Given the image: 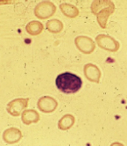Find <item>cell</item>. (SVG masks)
<instances>
[{
	"mask_svg": "<svg viewBox=\"0 0 127 146\" xmlns=\"http://www.w3.org/2000/svg\"><path fill=\"white\" fill-rule=\"evenodd\" d=\"M55 85L58 90L66 94L76 93L82 86V78L71 72H64L58 75L55 79Z\"/></svg>",
	"mask_w": 127,
	"mask_h": 146,
	"instance_id": "obj_1",
	"label": "cell"
},
{
	"mask_svg": "<svg viewBox=\"0 0 127 146\" xmlns=\"http://www.w3.org/2000/svg\"><path fill=\"white\" fill-rule=\"evenodd\" d=\"M91 13L97 16L99 26L104 29L107 27L109 17L115 12V5L111 0H95L91 4Z\"/></svg>",
	"mask_w": 127,
	"mask_h": 146,
	"instance_id": "obj_2",
	"label": "cell"
},
{
	"mask_svg": "<svg viewBox=\"0 0 127 146\" xmlns=\"http://www.w3.org/2000/svg\"><path fill=\"white\" fill-rule=\"evenodd\" d=\"M96 42L100 48L110 52H113V53L118 51V49L120 48V43L118 41L108 35H98L96 37Z\"/></svg>",
	"mask_w": 127,
	"mask_h": 146,
	"instance_id": "obj_3",
	"label": "cell"
},
{
	"mask_svg": "<svg viewBox=\"0 0 127 146\" xmlns=\"http://www.w3.org/2000/svg\"><path fill=\"white\" fill-rule=\"evenodd\" d=\"M56 12V6L51 1L39 2L34 8V15L39 19H47Z\"/></svg>",
	"mask_w": 127,
	"mask_h": 146,
	"instance_id": "obj_4",
	"label": "cell"
},
{
	"mask_svg": "<svg viewBox=\"0 0 127 146\" xmlns=\"http://www.w3.org/2000/svg\"><path fill=\"white\" fill-rule=\"evenodd\" d=\"M30 99L29 98H18L13 100L7 104L6 110L8 113L12 116L18 117L22 114V113L26 110L28 106Z\"/></svg>",
	"mask_w": 127,
	"mask_h": 146,
	"instance_id": "obj_5",
	"label": "cell"
},
{
	"mask_svg": "<svg viewBox=\"0 0 127 146\" xmlns=\"http://www.w3.org/2000/svg\"><path fill=\"white\" fill-rule=\"evenodd\" d=\"M76 47L78 48L82 53L89 55L96 49V43L95 41L89 36L85 35H79L75 39Z\"/></svg>",
	"mask_w": 127,
	"mask_h": 146,
	"instance_id": "obj_6",
	"label": "cell"
},
{
	"mask_svg": "<svg viewBox=\"0 0 127 146\" xmlns=\"http://www.w3.org/2000/svg\"><path fill=\"white\" fill-rule=\"evenodd\" d=\"M37 107L39 111L45 113L55 112L58 107L57 100L51 96H42L38 100Z\"/></svg>",
	"mask_w": 127,
	"mask_h": 146,
	"instance_id": "obj_7",
	"label": "cell"
},
{
	"mask_svg": "<svg viewBox=\"0 0 127 146\" xmlns=\"http://www.w3.org/2000/svg\"><path fill=\"white\" fill-rule=\"evenodd\" d=\"M23 137L21 130L15 127H11L6 129L2 135V138L5 143L8 144H14L18 143Z\"/></svg>",
	"mask_w": 127,
	"mask_h": 146,
	"instance_id": "obj_8",
	"label": "cell"
},
{
	"mask_svg": "<svg viewBox=\"0 0 127 146\" xmlns=\"http://www.w3.org/2000/svg\"><path fill=\"white\" fill-rule=\"evenodd\" d=\"M83 73L85 78L93 83L98 84L101 79V70L97 65L94 64H87L83 67Z\"/></svg>",
	"mask_w": 127,
	"mask_h": 146,
	"instance_id": "obj_9",
	"label": "cell"
},
{
	"mask_svg": "<svg viewBox=\"0 0 127 146\" xmlns=\"http://www.w3.org/2000/svg\"><path fill=\"white\" fill-rule=\"evenodd\" d=\"M40 119L39 113L34 110V109H26L22 114H21V120H22V122L25 125H29L33 124V123H37L39 122Z\"/></svg>",
	"mask_w": 127,
	"mask_h": 146,
	"instance_id": "obj_10",
	"label": "cell"
},
{
	"mask_svg": "<svg viewBox=\"0 0 127 146\" xmlns=\"http://www.w3.org/2000/svg\"><path fill=\"white\" fill-rule=\"evenodd\" d=\"M76 122V118L75 116L71 113H67L64 114L58 121V129L63 131L68 130L69 129H71L74 124Z\"/></svg>",
	"mask_w": 127,
	"mask_h": 146,
	"instance_id": "obj_11",
	"label": "cell"
},
{
	"mask_svg": "<svg viewBox=\"0 0 127 146\" xmlns=\"http://www.w3.org/2000/svg\"><path fill=\"white\" fill-rule=\"evenodd\" d=\"M60 10L63 13V15H65L66 17L70 18V19L76 18L80 13L78 8L76 5H70V4H68V3L61 4L60 5Z\"/></svg>",
	"mask_w": 127,
	"mask_h": 146,
	"instance_id": "obj_12",
	"label": "cell"
},
{
	"mask_svg": "<svg viewBox=\"0 0 127 146\" xmlns=\"http://www.w3.org/2000/svg\"><path fill=\"white\" fill-rule=\"evenodd\" d=\"M43 29H44L43 24L40 21H38V20H33V21L29 22L26 27V32L32 36H36L40 35Z\"/></svg>",
	"mask_w": 127,
	"mask_h": 146,
	"instance_id": "obj_13",
	"label": "cell"
},
{
	"mask_svg": "<svg viewBox=\"0 0 127 146\" xmlns=\"http://www.w3.org/2000/svg\"><path fill=\"white\" fill-rule=\"evenodd\" d=\"M63 23L61 21L60 19H53L50 20H47L46 24V28L48 32L52 34H59L63 30Z\"/></svg>",
	"mask_w": 127,
	"mask_h": 146,
	"instance_id": "obj_14",
	"label": "cell"
},
{
	"mask_svg": "<svg viewBox=\"0 0 127 146\" xmlns=\"http://www.w3.org/2000/svg\"><path fill=\"white\" fill-rule=\"evenodd\" d=\"M110 146H124V145L122 143H120V142H114Z\"/></svg>",
	"mask_w": 127,
	"mask_h": 146,
	"instance_id": "obj_15",
	"label": "cell"
}]
</instances>
